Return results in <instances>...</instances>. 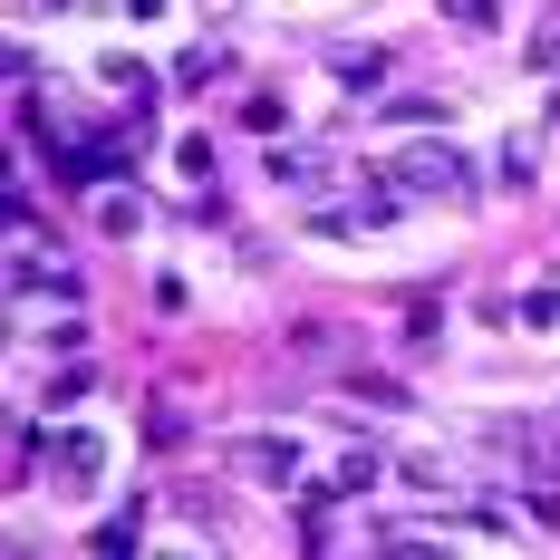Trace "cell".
<instances>
[{
    "label": "cell",
    "mask_w": 560,
    "mask_h": 560,
    "mask_svg": "<svg viewBox=\"0 0 560 560\" xmlns=\"http://www.w3.org/2000/svg\"><path fill=\"white\" fill-rule=\"evenodd\" d=\"M396 184H416V194H464V184H474V165H464V155H445V145H425V155H406V165H396Z\"/></svg>",
    "instance_id": "6da1fadb"
},
{
    "label": "cell",
    "mask_w": 560,
    "mask_h": 560,
    "mask_svg": "<svg viewBox=\"0 0 560 560\" xmlns=\"http://www.w3.org/2000/svg\"><path fill=\"white\" fill-rule=\"evenodd\" d=\"M445 10H464V20H493V0H445Z\"/></svg>",
    "instance_id": "7a4b0ae2"
}]
</instances>
